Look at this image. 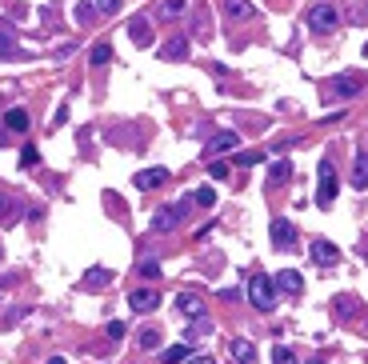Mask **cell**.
<instances>
[{"mask_svg":"<svg viewBox=\"0 0 368 364\" xmlns=\"http://www.w3.org/2000/svg\"><path fill=\"white\" fill-rule=\"evenodd\" d=\"M276 293H280V288H276V280L268 273H256L252 280H248V300H252L260 313H272L276 308Z\"/></svg>","mask_w":368,"mask_h":364,"instance_id":"1","label":"cell"},{"mask_svg":"<svg viewBox=\"0 0 368 364\" xmlns=\"http://www.w3.org/2000/svg\"><path fill=\"white\" fill-rule=\"evenodd\" d=\"M320 188H317V204H320V208H332V201H337V164H332V161H328V156H324V161H320Z\"/></svg>","mask_w":368,"mask_h":364,"instance_id":"2","label":"cell"},{"mask_svg":"<svg viewBox=\"0 0 368 364\" xmlns=\"http://www.w3.org/2000/svg\"><path fill=\"white\" fill-rule=\"evenodd\" d=\"M337 24H340V12L332 9V4H312V9H308V29L317 32V36H328Z\"/></svg>","mask_w":368,"mask_h":364,"instance_id":"3","label":"cell"},{"mask_svg":"<svg viewBox=\"0 0 368 364\" xmlns=\"http://www.w3.org/2000/svg\"><path fill=\"white\" fill-rule=\"evenodd\" d=\"M184 213H188V201L156 208V216H153V233H176V228H180V216H184Z\"/></svg>","mask_w":368,"mask_h":364,"instance_id":"4","label":"cell"},{"mask_svg":"<svg viewBox=\"0 0 368 364\" xmlns=\"http://www.w3.org/2000/svg\"><path fill=\"white\" fill-rule=\"evenodd\" d=\"M268 233H272V248H297V224L288 221V216H272V228H268Z\"/></svg>","mask_w":368,"mask_h":364,"instance_id":"5","label":"cell"},{"mask_svg":"<svg viewBox=\"0 0 368 364\" xmlns=\"http://www.w3.org/2000/svg\"><path fill=\"white\" fill-rule=\"evenodd\" d=\"M328 96L352 101V96H360V81L352 76V72H344V76H332V81H328Z\"/></svg>","mask_w":368,"mask_h":364,"instance_id":"6","label":"cell"},{"mask_svg":"<svg viewBox=\"0 0 368 364\" xmlns=\"http://www.w3.org/2000/svg\"><path fill=\"white\" fill-rule=\"evenodd\" d=\"M128 308L133 313H153V308H160V293L156 288H133L128 293Z\"/></svg>","mask_w":368,"mask_h":364,"instance_id":"7","label":"cell"},{"mask_svg":"<svg viewBox=\"0 0 368 364\" xmlns=\"http://www.w3.org/2000/svg\"><path fill=\"white\" fill-rule=\"evenodd\" d=\"M176 313L184 316V320H196V316H205V300H200V296L196 293H176Z\"/></svg>","mask_w":368,"mask_h":364,"instance_id":"8","label":"cell"},{"mask_svg":"<svg viewBox=\"0 0 368 364\" xmlns=\"http://www.w3.org/2000/svg\"><path fill=\"white\" fill-rule=\"evenodd\" d=\"M160 184H168V168H144V172H136V188H140V193H153V188H160Z\"/></svg>","mask_w":368,"mask_h":364,"instance_id":"9","label":"cell"},{"mask_svg":"<svg viewBox=\"0 0 368 364\" xmlns=\"http://www.w3.org/2000/svg\"><path fill=\"white\" fill-rule=\"evenodd\" d=\"M308 253H312V261L320 264V268H332V264H337V244L332 241H312V248H308Z\"/></svg>","mask_w":368,"mask_h":364,"instance_id":"10","label":"cell"},{"mask_svg":"<svg viewBox=\"0 0 368 364\" xmlns=\"http://www.w3.org/2000/svg\"><path fill=\"white\" fill-rule=\"evenodd\" d=\"M236 144H240V136H236V132H216L213 141L205 144V156H220V152H232Z\"/></svg>","mask_w":368,"mask_h":364,"instance_id":"11","label":"cell"},{"mask_svg":"<svg viewBox=\"0 0 368 364\" xmlns=\"http://www.w3.org/2000/svg\"><path fill=\"white\" fill-rule=\"evenodd\" d=\"M272 280H276V288H280V293H288V296H297L300 288H305V276H300L297 268H285V273H276Z\"/></svg>","mask_w":368,"mask_h":364,"instance_id":"12","label":"cell"},{"mask_svg":"<svg viewBox=\"0 0 368 364\" xmlns=\"http://www.w3.org/2000/svg\"><path fill=\"white\" fill-rule=\"evenodd\" d=\"M128 36H133V44H136V49H148V44L156 41V36H153V24L144 21V16H136V21L128 24Z\"/></svg>","mask_w":368,"mask_h":364,"instance_id":"13","label":"cell"},{"mask_svg":"<svg viewBox=\"0 0 368 364\" xmlns=\"http://www.w3.org/2000/svg\"><path fill=\"white\" fill-rule=\"evenodd\" d=\"M4 128H9V132H16V136H24V132L32 128L29 112H24V108H9V112H4Z\"/></svg>","mask_w":368,"mask_h":364,"instance_id":"14","label":"cell"},{"mask_svg":"<svg viewBox=\"0 0 368 364\" xmlns=\"http://www.w3.org/2000/svg\"><path fill=\"white\" fill-rule=\"evenodd\" d=\"M184 12H188V0H160L156 4V21H176Z\"/></svg>","mask_w":368,"mask_h":364,"instance_id":"15","label":"cell"},{"mask_svg":"<svg viewBox=\"0 0 368 364\" xmlns=\"http://www.w3.org/2000/svg\"><path fill=\"white\" fill-rule=\"evenodd\" d=\"M352 188H360V193L368 188V148L357 152V164H352Z\"/></svg>","mask_w":368,"mask_h":364,"instance_id":"16","label":"cell"},{"mask_svg":"<svg viewBox=\"0 0 368 364\" xmlns=\"http://www.w3.org/2000/svg\"><path fill=\"white\" fill-rule=\"evenodd\" d=\"M160 56L164 61H184V56H188V36H173V41L160 49Z\"/></svg>","mask_w":368,"mask_h":364,"instance_id":"17","label":"cell"},{"mask_svg":"<svg viewBox=\"0 0 368 364\" xmlns=\"http://www.w3.org/2000/svg\"><path fill=\"white\" fill-rule=\"evenodd\" d=\"M228 348H232L236 364H252V360H256V348H252V340H245V336H236V340L228 344Z\"/></svg>","mask_w":368,"mask_h":364,"instance_id":"18","label":"cell"},{"mask_svg":"<svg viewBox=\"0 0 368 364\" xmlns=\"http://www.w3.org/2000/svg\"><path fill=\"white\" fill-rule=\"evenodd\" d=\"M225 12L232 16V21H248L256 9H252V0H225Z\"/></svg>","mask_w":368,"mask_h":364,"instance_id":"19","label":"cell"},{"mask_svg":"<svg viewBox=\"0 0 368 364\" xmlns=\"http://www.w3.org/2000/svg\"><path fill=\"white\" fill-rule=\"evenodd\" d=\"M12 56H21L16 41H9V21H0V61H12Z\"/></svg>","mask_w":368,"mask_h":364,"instance_id":"20","label":"cell"},{"mask_svg":"<svg viewBox=\"0 0 368 364\" xmlns=\"http://www.w3.org/2000/svg\"><path fill=\"white\" fill-rule=\"evenodd\" d=\"M188 356H193V348H188V340H180V344H173V348H164L160 360H164V364H184Z\"/></svg>","mask_w":368,"mask_h":364,"instance_id":"21","label":"cell"},{"mask_svg":"<svg viewBox=\"0 0 368 364\" xmlns=\"http://www.w3.org/2000/svg\"><path fill=\"white\" fill-rule=\"evenodd\" d=\"M113 56H116V52H113V44H108V41L92 44V52H88V61L96 64V69H101V64H108V61H113Z\"/></svg>","mask_w":368,"mask_h":364,"instance_id":"22","label":"cell"},{"mask_svg":"<svg viewBox=\"0 0 368 364\" xmlns=\"http://www.w3.org/2000/svg\"><path fill=\"white\" fill-rule=\"evenodd\" d=\"M288 176H292V164H288V161H276V164H268V184H285Z\"/></svg>","mask_w":368,"mask_h":364,"instance_id":"23","label":"cell"},{"mask_svg":"<svg viewBox=\"0 0 368 364\" xmlns=\"http://www.w3.org/2000/svg\"><path fill=\"white\" fill-rule=\"evenodd\" d=\"M196 336H213V320H208V316L188 320V340H196Z\"/></svg>","mask_w":368,"mask_h":364,"instance_id":"24","label":"cell"},{"mask_svg":"<svg viewBox=\"0 0 368 364\" xmlns=\"http://www.w3.org/2000/svg\"><path fill=\"white\" fill-rule=\"evenodd\" d=\"M160 328H140V348L144 353H156V348H160Z\"/></svg>","mask_w":368,"mask_h":364,"instance_id":"25","label":"cell"},{"mask_svg":"<svg viewBox=\"0 0 368 364\" xmlns=\"http://www.w3.org/2000/svg\"><path fill=\"white\" fill-rule=\"evenodd\" d=\"M84 280H88V288H104V284L113 280V273H108V268H88Z\"/></svg>","mask_w":368,"mask_h":364,"instance_id":"26","label":"cell"},{"mask_svg":"<svg viewBox=\"0 0 368 364\" xmlns=\"http://www.w3.org/2000/svg\"><path fill=\"white\" fill-rule=\"evenodd\" d=\"M272 364H300V360H297V353H292L288 344H276V348H272Z\"/></svg>","mask_w":368,"mask_h":364,"instance_id":"27","label":"cell"},{"mask_svg":"<svg viewBox=\"0 0 368 364\" xmlns=\"http://www.w3.org/2000/svg\"><path fill=\"white\" fill-rule=\"evenodd\" d=\"M21 164H24V168H36V164H41V148H36V144H24V148H21Z\"/></svg>","mask_w":368,"mask_h":364,"instance_id":"28","label":"cell"},{"mask_svg":"<svg viewBox=\"0 0 368 364\" xmlns=\"http://www.w3.org/2000/svg\"><path fill=\"white\" fill-rule=\"evenodd\" d=\"M12 221H16V204L0 193V224H12Z\"/></svg>","mask_w":368,"mask_h":364,"instance_id":"29","label":"cell"},{"mask_svg":"<svg viewBox=\"0 0 368 364\" xmlns=\"http://www.w3.org/2000/svg\"><path fill=\"white\" fill-rule=\"evenodd\" d=\"M92 4H96V9L104 12V16H116V12L124 9V0H92Z\"/></svg>","mask_w":368,"mask_h":364,"instance_id":"30","label":"cell"},{"mask_svg":"<svg viewBox=\"0 0 368 364\" xmlns=\"http://www.w3.org/2000/svg\"><path fill=\"white\" fill-rule=\"evenodd\" d=\"M236 161H240V168H252V164L265 161V152H236Z\"/></svg>","mask_w":368,"mask_h":364,"instance_id":"31","label":"cell"},{"mask_svg":"<svg viewBox=\"0 0 368 364\" xmlns=\"http://www.w3.org/2000/svg\"><path fill=\"white\" fill-rule=\"evenodd\" d=\"M140 276H148V280H156V276H160V264H156L153 256H148V261H140Z\"/></svg>","mask_w":368,"mask_h":364,"instance_id":"32","label":"cell"},{"mask_svg":"<svg viewBox=\"0 0 368 364\" xmlns=\"http://www.w3.org/2000/svg\"><path fill=\"white\" fill-rule=\"evenodd\" d=\"M193 201H196V204H205V208H213V204H216V193H213V188H196Z\"/></svg>","mask_w":368,"mask_h":364,"instance_id":"33","label":"cell"},{"mask_svg":"<svg viewBox=\"0 0 368 364\" xmlns=\"http://www.w3.org/2000/svg\"><path fill=\"white\" fill-rule=\"evenodd\" d=\"M208 172H213V181H225V176H228V164H225V161H213V164H208Z\"/></svg>","mask_w":368,"mask_h":364,"instance_id":"34","label":"cell"},{"mask_svg":"<svg viewBox=\"0 0 368 364\" xmlns=\"http://www.w3.org/2000/svg\"><path fill=\"white\" fill-rule=\"evenodd\" d=\"M104 336H108V340H124V324H121V320H113L108 328H104Z\"/></svg>","mask_w":368,"mask_h":364,"instance_id":"35","label":"cell"},{"mask_svg":"<svg viewBox=\"0 0 368 364\" xmlns=\"http://www.w3.org/2000/svg\"><path fill=\"white\" fill-rule=\"evenodd\" d=\"M92 9H96V4H76V21H88V16H92Z\"/></svg>","mask_w":368,"mask_h":364,"instance_id":"36","label":"cell"},{"mask_svg":"<svg viewBox=\"0 0 368 364\" xmlns=\"http://www.w3.org/2000/svg\"><path fill=\"white\" fill-rule=\"evenodd\" d=\"M184 364H216V360H213V356H208V353H200V356H188V360H184Z\"/></svg>","mask_w":368,"mask_h":364,"instance_id":"37","label":"cell"},{"mask_svg":"<svg viewBox=\"0 0 368 364\" xmlns=\"http://www.w3.org/2000/svg\"><path fill=\"white\" fill-rule=\"evenodd\" d=\"M12 136H9V128H0V144H9Z\"/></svg>","mask_w":368,"mask_h":364,"instance_id":"38","label":"cell"},{"mask_svg":"<svg viewBox=\"0 0 368 364\" xmlns=\"http://www.w3.org/2000/svg\"><path fill=\"white\" fill-rule=\"evenodd\" d=\"M308 364H324V360H308Z\"/></svg>","mask_w":368,"mask_h":364,"instance_id":"39","label":"cell"}]
</instances>
